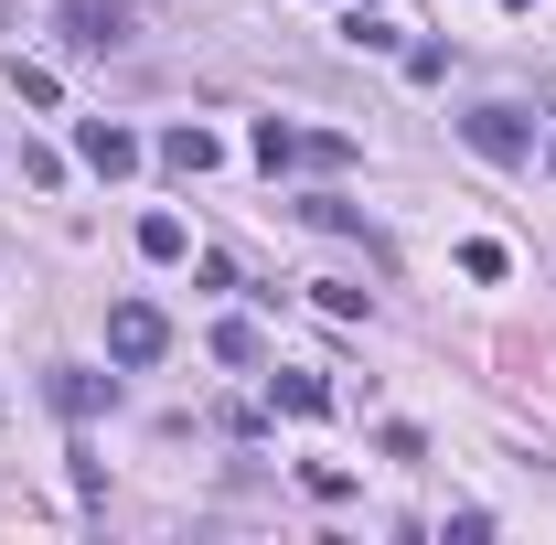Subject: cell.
<instances>
[{
    "mask_svg": "<svg viewBox=\"0 0 556 545\" xmlns=\"http://www.w3.org/2000/svg\"><path fill=\"white\" fill-rule=\"evenodd\" d=\"M268 385H278L289 417H332V385H321V375H268Z\"/></svg>",
    "mask_w": 556,
    "mask_h": 545,
    "instance_id": "cell-10",
    "label": "cell"
},
{
    "mask_svg": "<svg viewBox=\"0 0 556 545\" xmlns=\"http://www.w3.org/2000/svg\"><path fill=\"white\" fill-rule=\"evenodd\" d=\"M247 150H257L268 172H289V161H300V129H289V118H257V139H247Z\"/></svg>",
    "mask_w": 556,
    "mask_h": 545,
    "instance_id": "cell-11",
    "label": "cell"
},
{
    "mask_svg": "<svg viewBox=\"0 0 556 545\" xmlns=\"http://www.w3.org/2000/svg\"><path fill=\"white\" fill-rule=\"evenodd\" d=\"M300 214H311V225H321V236H364V214H353L343 193H311V204H300Z\"/></svg>",
    "mask_w": 556,
    "mask_h": 545,
    "instance_id": "cell-14",
    "label": "cell"
},
{
    "mask_svg": "<svg viewBox=\"0 0 556 545\" xmlns=\"http://www.w3.org/2000/svg\"><path fill=\"white\" fill-rule=\"evenodd\" d=\"M300 161H311V172H343L353 139H343V129H300Z\"/></svg>",
    "mask_w": 556,
    "mask_h": 545,
    "instance_id": "cell-13",
    "label": "cell"
},
{
    "mask_svg": "<svg viewBox=\"0 0 556 545\" xmlns=\"http://www.w3.org/2000/svg\"><path fill=\"white\" fill-rule=\"evenodd\" d=\"M546 172H556V139H546Z\"/></svg>",
    "mask_w": 556,
    "mask_h": 545,
    "instance_id": "cell-17",
    "label": "cell"
},
{
    "mask_svg": "<svg viewBox=\"0 0 556 545\" xmlns=\"http://www.w3.org/2000/svg\"><path fill=\"white\" fill-rule=\"evenodd\" d=\"M311 300H321L332 321H364V289H353V278H311Z\"/></svg>",
    "mask_w": 556,
    "mask_h": 545,
    "instance_id": "cell-16",
    "label": "cell"
},
{
    "mask_svg": "<svg viewBox=\"0 0 556 545\" xmlns=\"http://www.w3.org/2000/svg\"><path fill=\"white\" fill-rule=\"evenodd\" d=\"M214 364H236V375H247V364H268L257 321H214Z\"/></svg>",
    "mask_w": 556,
    "mask_h": 545,
    "instance_id": "cell-9",
    "label": "cell"
},
{
    "mask_svg": "<svg viewBox=\"0 0 556 545\" xmlns=\"http://www.w3.org/2000/svg\"><path fill=\"white\" fill-rule=\"evenodd\" d=\"M43 396H54V417H75V428H86V417L118 407V375H97V364H54V375H43Z\"/></svg>",
    "mask_w": 556,
    "mask_h": 545,
    "instance_id": "cell-4",
    "label": "cell"
},
{
    "mask_svg": "<svg viewBox=\"0 0 556 545\" xmlns=\"http://www.w3.org/2000/svg\"><path fill=\"white\" fill-rule=\"evenodd\" d=\"M54 22H65V54H118V43L139 33V11H129V0H65Z\"/></svg>",
    "mask_w": 556,
    "mask_h": 545,
    "instance_id": "cell-1",
    "label": "cell"
},
{
    "mask_svg": "<svg viewBox=\"0 0 556 545\" xmlns=\"http://www.w3.org/2000/svg\"><path fill=\"white\" fill-rule=\"evenodd\" d=\"M182 246H193V236H182V214H139V257H150V268H172Z\"/></svg>",
    "mask_w": 556,
    "mask_h": 545,
    "instance_id": "cell-8",
    "label": "cell"
},
{
    "mask_svg": "<svg viewBox=\"0 0 556 545\" xmlns=\"http://www.w3.org/2000/svg\"><path fill=\"white\" fill-rule=\"evenodd\" d=\"M300 492H311V503H353V471H343V460H311Z\"/></svg>",
    "mask_w": 556,
    "mask_h": 545,
    "instance_id": "cell-15",
    "label": "cell"
},
{
    "mask_svg": "<svg viewBox=\"0 0 556 545\" xmlns=\"http://www.w3.org/2000/svg\"><path fill=\"white\" fill-rule=\"evenodd\" d=\"M108 353H118V364H161V353H172V321H161V300H118V310H108Z\"/></svg>",
    "mask_w": 556,
    "mask_h": 545,
    "instance_id": "cell-3",
    "label": "cell"
},
{
    "mask_svg": "<svg viewBox=\"0 0 556 545\" xmlns=\"http://www.w3.org/2000/svg\"><path fill=\"white\" fill-rule=\"evenodd\" d=\"M75 161H86L97 182H118V172H139V139L118 129V118H86V129H75Z\"/></svg>",
    "mask_w": 556,
    "mask_h": 545,
    "instance_id": "cell-5",
    "label": "cell"
},
{
    "mask_svg": "<svg viewBox=\"0 0 556 545\" xmlns=\"http://www.w3.org/2000/svg\"><path fill=\"white\" fill-rule=\"evenodd\" d=\"M460 139H471L482 161H503V172H525V161H535V118H525V107H471Z\"/></svg>",
    "mask_w": 556,
    "mask_h": 545,
    "instance_id": "cell-2",
    "label": "cell"
},
{
    "mask_svg": "<svg viewBox=\"0 0 556 545\" xmlns=\"http://www.w3.org/2000/svg\"><path fill=\"white\" fill-rule=\"evenodd\" d=\"M214 161H225V150H214V129H161V172H182V182H204Z\"/></svg>",
    "mask_w": 556,
    "mask_h": 545,
    "instance_id": "cell-6",
    "label": "cell"
},
{
    "mask_svg": "<svg viewBox=\"0 0 556 545\" xmlns=\"http://www.w3.org/2000/svg\"><path fill=\"white\" fill-rule=\"evenodd\" d=\"M11 97H22V107H54L65 86H54V65H22V54H11Z\"/></svg>",
    "mask_w": 556,
    "mask_h": 545,
    "instance_id": "cell-12",
    "label": "cell"
},
{
    "mask_svg": "<svg viewBox=\"0 0 556 545\" xmlns=\"http://www.w3.org/2000/svg\"><path fill=\"white\" fill-rule=\"evenodd\" d=\"M343 43H353V54H396V22H386L375 0H353V11H343Z\"/></svg>",
    "mask_w": 556,
    "mask_h": 545,
    "instance_id": "cell-7",
    "label": "cell"
}]
</instances>
